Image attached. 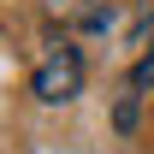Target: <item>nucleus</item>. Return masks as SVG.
Wrapping results in <instances>:
<instances>
[{"label": "nucleus", "instance_id": "4", "mask_svg": "<svg viewBox=\"0 0 154 154\" xmlns=\"http://www.w3.org/2000/svg\"><path fill=\"white\" fill-rule=\"evenodd\" d=\"M119 131H136V89L119 101Z\"/></svg>", "mask_w": 154, "mask_h": 154}, {"label": "nucleus", "instance_id": "2", "mask_svg": "<svg viewBox=\"0 0 154 154\" xmlns=\"http://www.w3.org/2000/svg\"><path fill=\"white\" fill-rule=\"evenodd\" d=\"M42 12L59 24V36H101L113 30V0H42Z\"/></svg>", "mask_w": 154, "mask_h": 154}, {"label": "nucleus", "instance_id": "1", "mask_svg": "<svg viewBox=\"0 0 154 154\" xmlns=\"http://www.w3.org/2000/svg\"><path fill=\"white\" fill-rule=\"evenodd\" d=\"M77 89H83V54H77V42L71 36H48L36 71H30V95L48 101V107H65V101H77Z\"/></svg>", "mask_w": 154, "mask_h": 154}, {"label": "nucleus", "instance_id": "3", "mask_svg": "<svg viewBox=\"0 0 154 154\" xmlns=\"http://www.w3.org/2000/svg\"><path fill=\"white\" fill-rule=\"evenodd\" d=\"M131 89H136V95H148V89H154V42L136 54V65H131Z\"/></svg>", "mask_w": 154, "mask_h": 154}]
</instances>
